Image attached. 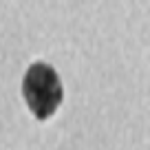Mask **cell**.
I'll list each match as a JSON object with an SVG mask.
<instances>
[{
  "instance_id": "1",
  "label": "cell",
  "mask_w": 150,
  "mask_h": 150,
  "mask_svg": "<svg viewBox=\"0 0 150 150\" xmlns=\"http://www.w3.org/2000/svg\"><path fill=\"white\" fill-rule=\"evenodd\" d=\"M22 97L35 119H51L64 99V86L57 71L47 62L29 64L22 77Z\"/></svg>"
}]
</instances>
